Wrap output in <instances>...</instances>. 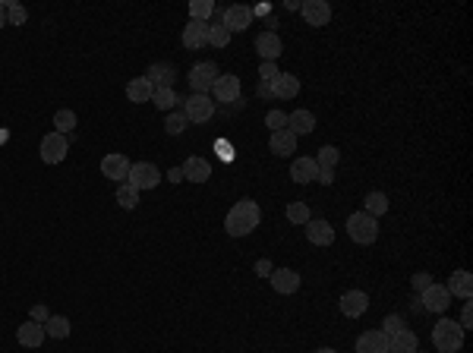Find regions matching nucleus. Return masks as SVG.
Wrapping results in <instances>:
<instances>
[{
  "label": "nucleus",
  "instance_id": "1",
  "mask_svg": "<svg viewBox=\"0 0 473 353\" xmlns=\"http://www.w3.org/2000/svg\"><path fill=\"white\" fill-rule=\"evenodd\" d=\"M259 221H262L259 202L240 199V202H234V209L227 211V218H224V230H227V236H250L253 230L259 227Z\"/></svg>",
  "mask_w": 473,
  "mask_h": 353
},
{
  "label": "nucleus",
  "instance_id": "2",
  "mask_svg": "<svg viewBox=\"0 0 473 353\" xmlns=\"http://www.w3.org/2000/svg\"><path fill=\"white\" fill-rule=\"evenodd\" d=\"M433 347L439 353H458L464 347V328L451 319H442L439 325L433 328Z\"/></svg>",
  "mask_w": 473,
  "mask_h": 353
},
{
  "label": "nucleus",
  "instance_id": "3",
  "mask_svg": "<svg viewBox=\"0 0 473 353\" xmlns=\"http://www.w3.org/2000/svg\"><path fill=\"white\" fill-rule=\"evenodd\" d=\"M347 236L354 243H360V246H373V243L379 240V221L369 218L366 211H354V215L347 218Z\"/></svg>",
  "mask_w": 473,
  "mask_h": 353
},
{
  "label": "nucleus",
  "instance_id": "4",
  "mask_svg": "<svg viewBox=\"0 0 473 353\" xmlns=\"http://www.w3.org/2000/svg\"><path fill=\"white\" fill-rule=\"evenodd\" d=\"M221 76L218 73V66L211 63V60H202V63H196L190 70V89H193V95H211V85H215V79Z\"/></svg>",
  "mask_w": 473,
  "mask_h": 353
},
{
  "label": "nucleus",
  "instance_id": "5",
  "mask_svg": "<svg viewBox=\"0 0 473 353\" xmlns=\"http://www.w3.org/2000/svg\"><path fill=\"white\" fill-rule=\"evenodd\" d=\"M126 183L136 186L139 193H142V190H155V186L161 183V170H158L151 161H136V164L130 167V176H126Z\"/></svg>",
  "mask_w": 473,
  "mask_h": 353
},
{
  "label": "nucleus",
  "instance_id": "6",
  "mask_svg": "<svg viewBox=\"0 0 473 353\" xmlns=\"http://www.w3.org/2000/svg\"><path fill=\"white\" fill-rule=\"evenodd\" d=\"M183 114L190 123H205L215 117V101H211V95H190V98H183Z\"/></svg>",
  "mask_w": 473,
  "mask_h": 353
},
{
  "label": "nucleus",
  "instance_id": "7",
  "mask_svg": "<svg viewBox=\"0 0 473 353\" xmlns=\"http://www.w3.org/2000/svg\"><path fill=\"white\" fill-rule=\"evenodd\" d=\"M211 101H221V105H234V101H240V76H234V73L218 76L215 85H211Z\"/></svg>",
  "mask_w": 473,
  "mask_h": 353
},
{
  "label": "nucleus",
  "instance_id": "8",
  "mask_svg": "<svg viewBox=\"0 0 473 353\" xmlns=\"http://www.w3.org/2000/svg\"><path fill=\"white\" fill-rule=\"evenodd\" d=\"M253 10L250 7H243V3H234V7H227L221 13V22H224V29H227L230 35H236V32H246V29L253 26Z\"/></svg>",
  "mask_w": 473,
  "mask_h": 353
},
{
  "label": "nucleus",
  "instance_id": "9",
  "mask_svg": "<svg viewBox=\"0 0 473 353\" xmlns=\"http://www.w3.org/2000/svg\"><path fill=\"white\" fill-rule=\"evenodd\" d=\"M130 167H133V161L126 155H120V151H111V155L101 158V174L107 180H114V183H123L126 176H130Z\"/></svg>",
  "mask_w": 473,
  "mask_h": 353
},
{
  "label": "nucleus",
  "instance_id": "10",
  "mask_svg": "<svg viewBox=\"0 0 473 353\" xmlns=\"http://www.w3.org/2000/svg\"><path fill=\"white\" fill-rule=\"evenodd\" d=\"M41 161L45 164H60L66 158V151H70V142H66V136H60V133H47L45 139H41Z\"/></svg>",
  "mask_w": 473,
  "mask_h": 353
},
{
  "label": "nucleus",
  "instance_id": "11",
  "mask_svg": "<svg viewBox=\"0 0 473 353\" xmlns=\"http://www.w3.org/2000/svg\"><path fill=\"white\" fill-rule=\"evenodd\" d=\"M300 13H303V20H306V26H315V29L329 26V20H331L329 0H303Z\"/></svg>",
  "mask_w": 473,
  "mask_h": 353
},
{
  "label": "nucleus",
  "instance_id": "12",
  "mask_svg": "<svg viewBox=\"0 0 473 353\" xmlns=\"http://www.w3.org/2000/svg\"><path fill=\"white\" fill-rule=\"evenodd\" d=\"M420 306L426 309V313H445L448 306H451V294H448L442 284H429L426 290L420 294Z\"/></svg>",
  "mask_w": 473,
  "mask_h": 353
},
{
  "label": "nucleus",
  "instance_id": "13",
  "mask_svg": "<svg viewBox=\"0 0 473 353\" xmlns=\"http://www.w3.org/2000/svg\"><path fill=\"white\" fill-rule=\"evenodd\" d=\"M303 227H306V240L313 246H331L335 243V227L329 221H322V218H309Z\"/></svg>",
  "mask_w": 473,
  "mask_h": 353
},
{
  "label": "nucleus",
  "instance_id": "14",
  "mask_svg": "<svg viewBox=\"0 0 473 353\" xmlns=\"http://www.w3.org/2000/svg\"><path fill=\"white\" fill-rule=\"evenodd\" d=\"M271 95H275V101H290L300 95V79L294 76V73H278V79H271Z\"/></svg>",
  "mask_w": 473,
  "mask_h": 353
},
{
  "label": "nucleus",
  "instance_id": "15",
  "mask_svg": "<svg viewBox=\"0 0 473 353\" xmlns=\"http://www.w3.org/2000/svg\"><path fill=\"white\" fill-rule=\"evenodd\" d=\"M269 281H271V287H275V294H281V296H290L300 290V275H296L294 269H275L269 275Z\"/></svg>",
  "mask_w": 473,
  "mask_h": 353
},
{
  "label": "nucleus",
  "instance_id": "16",
  "mask_svg": "<svg viewBox=\"0 0 473 353\" xmlns=\"http://www.w3.org/2000/svg\"><path fill=\"white\" fill-rule=\"evenodd\" d=\"M145 79L151 82V89H174L177 70H174V63H151L149 73H145Z\"/></svg>",
  "mask_w": 473,
  "mask_h": 353
},
{
  "label": "nucleus",
  "instance_id": "17",
  "mask_svg": "<svg viewBox=\"0 0 473 353\" xmlns=\"http://www.w3.org/2000/svg\"><path fill=\"white\" fill-rule=\"evenodd\" d=\"M45 338H47V334H45V325H41V322L29 319V322H22V325L16 328V340H20L22 347H32V350L45 344Z\"/></svg>",
  "mask_w": 473,
  "mask_h": 353
},
{
  "label": "nucleus",
  "instance_id": "18",
  "mask_svg": "<svg viewBox=\"0 0 473 353\" xmlns=\"http://www.w3.org/2000/svg\"><path fill=\"white\" fill-rule=\"evenodd\" d=\"M366 309H369V296L363 294V290H347V294H341V313L347 315V319H360Z\"/></svg>",
  "mask_w": 473,
  "mask_h": 353
},
{
  "label": "nucleus",
  "instance_id": "19",
  "mask_svg": "<svg viewBox=\"0 0 473 353\" xmlns=\"http://www.w3.org/2000/svg\"><path fill=\"white\" fill-rule=\"evenodd\" d=\"M356 353H388V334H382L379 328L363 331L356 338Z\"/></svg>",
  "mask_w": 473,
  "mask_h": 353
},
{
  "label": "nucleus",
  "instance_id": "20",
  "mask_svg": "<svg viewBox=\"0 0 473 353\" xmlns=\"http://www.w3.org/2000/svg\"><path fill=\"white\" fill-rule=\"evenodd\" d=\"M256 51H259V57H262V60L278 63V57H281V51H284L278 32H262V35H259V38H256Z\"/></svg>",
  "mask_w": 473,
  "mask_h": 353
},
{
  "label": "nucleus",
  "instance_id": "21",
  "mask_svg": "<svg viewBox=\"0 0 473 353\" xmlns=\"http://www.w3.org/2000/svg\"><path fill=\"white\" fill-rule=\"evenodd\" d=\"M445 290H448L451 296H460V300H470V296H473V278H470V271L458 269L451 278H448Z\"/></svg>",
  "mask_w": 473,
  "mask_h": 353
},
{
  "label": "nucleus",
  "instance_id": "22",
  "mask_svg": "<svg viewBox=\"0 0 473 353\" xmlns=\"http://www.w3.org/2000/svg\"><path fill=\"white\" fill-rule=\"evenodd\" d=\"M180 170H183V180H190V183H205V180L211 176V164L205 161V158H196V155L186 158V164Z\"/></svg>",
  "mask_w": 473,
  "mask_h": 353
},
{
  "label": "nucleus",
  "instance_id": "23",
  "mask_svg": "<svg viewBox=\"0 0 473 353\" xmlns=\"http://www.w3.org/2000/svg\"><path fill=\"white\" fill-rule=\"evenodd\" d=\"M315 176H319L315 158H296V161L290 164V180H294V183H313Z\"/></svg>",
  "mask_w": 473,
  "mask_h": 353
},
{
  "label": "nucleus",
  "instance_id": "24",
  "mask_svg": "<svg viewBox=\"0 0 473 353\" xmlns=\"http://www.w3.org/2000/svg\"><path fill=\"white\" fill-rule=\"evenodd\" d=\"M269 149H271V155H278V158H290L296 151V136L290 130H281V133H271V139H269Z\"/></svg>",
  "mask_w": 473,
  "mask_h": 353
},
{
  "label": "nucleus",
  "instance_id": "25",
  "mask_svg": "<svg viewBox=\"0 0 473 353\" xmlns=\"http://www.w3.org/2000/svg\"><path fill=\"white\" fill-rule=\"evenodd\" d=\"M420 350V338H416L410 328L398 331L394 338H388V353H416Z\"/></svg>",
  "mask_w": 473,
  "mask_h": 353
},
{
  "label": "nucleus",
  "instance_id": "26",
  "mask_svg": "<svg viewBox=\"0 0 473 353\" xmlns=\"http://www.w3.org/2000/svg\"><path fill=\"white\" fill-rule=\"evenodd\" d=\"M287 130L294 133V136H309V133H315V114L313 111L287 114Z\"/></svg>",
  "mask_w": 473,
  "mask_h": 353
},
{
  "label": "nucleus",
  "instance_id": "27",
  "mask_svg": "<svg viewBox=\"0 0 473 353\" xmlns=\"http://www.w3.org/2000/svg\"><path fill=\"white\" fill-rule=\"evenodd\" d=\"M205 38H209V22H186L183 26V47H190V51H199V47L205 45Z\"/></svg>",
  "mask_w": 473,
  "mask_h": 353
},
{
  "label": "nucleus",
  "instance_id": "28",
  "mask_svg": "<svg viewBox=\"0 0 473 353\" xmlns=\"http://www.w3.org/2000/svg\"><path fill=\"white\" fill-rule=\"evenodd\" d=\"M151 95H155V89H151V82L145 76H136L126 82V98L133 105H145V101H151Z\"/></svg>",
  "mask_w": 473,
  "mask_h": 353
},
{
  "label": "nucleus",
  "instance_id": "29",
  "mask_svg": "<svg viewBox=\"0 0 473 353\" xmlns=\"http://www.w3.org/2000/svg\"><path fill=\"white\" fill-rule=\"evenodd\" d=\"M151 105L158 107V111H174V107H183V98H180L174 89H155V95H151Z\"/></svg>",
  "mask_w": 473,
  "mask_h": 353
},
{
  "label": "nucleus",
  "instance_id": "30",
  "mask_svg": "<svg viewBox=\"0 0 473 353\" xmlns=\"http://www.w3.org/2000/svg\"><path fill=\"white\" fill-rule=\"evenodd\" d=\"M70 331H73V325H70V319H66V315H51V319L45 322V334H51L54 340L70 338Z\"/></svg>",
  "mask_w": 473,
  "mask_h": 353
},
{
  "label": "nucleus",
  "instance_id": "31",
  "mask_svg": "<svg viewBox=\"0 0 473 353\" xmlns=\"http://www.w3.org/2000/svg\"><path fill=\"white\" fill-rule=\"evenodd\" d=\"M363 205H366L363 211H366L369 218H375V221H379V215H385V211H388V196H385V193H369V196L363 199Z\"/></svg>",
  "mask_w": 473,
  "mask_h": 353
},
{
  "label": "nucleus",
  "instance_id": "32",
  "mask_svg": "<svg viewBox=\"0 0 473 353\" xmlns=\"http://www.w3.org/2000/svg\"><path fill=\"white\" fill-rule=\"evenodd\" d=\"M3 10H7V26H26L29 20V10L16 0H3Z\"/></svg>",
  "mask_w": 473,
  "mask_h": 353
},
{
  "label": "nucleus",
  "instance_id": "33",
  "mask_svg": "<svg viewBox=\"0 0 473 353\" xmlns=\"http://www.w3.org/2000/svg\"><path fill=\"white\" fill-rule=\"evenodd\" d=\"M205 45H211V47H227L230 45V32L224 29L221 20L209 26V38H205Z\"/></svg>",
  "mask_w": 473,
  "mask_h": 353
},
{
  "label": "nucleus",
  "instance_id": "34",
  "mask_svg": "<svg viewBox=\"0 0 473 353\" xmlns=\"http://www.w3.org/2000/svg\"><path fill=\"white\" fill-rule=\"evenodd\" d=\"M215 3L211 0H193L190 3V16H193V22H209L211 16H215Z\"/></svg>",
  "mask_w": 473,
  "mask_h": 353
},
{
  "label": "nucleus",
  "instance_id": "35",
  "mask_svg": "<svg viewBox=\"0 0 473 353\" xmlns=\"http://www.w3.org/2000/svg\"><path fill=\"white\" fill-rule=\"evenodd\" d=\"M54 126H57L54 133H60V136L73 133V130H76V111H66V107H60V111L54 114Z\"/></svg>",
  "mask_w": 473,
  "mask_h": 353
},
{
  "label": "nucleus",
  "instance_id": "36",
  "mask_svg": "<svg viewBox=\"0 0 473 353\" xmlns=\"http://www.w3.org/2000/svg\"><path fill=\"white\" fill-rule=\"evenodd\" d=\"M117 205H120V209H126V211L136 209V205H139V190H136V186L120 183L117 186Z\"/></svg>",
  "mask_w": 473,
  "mask_h": 353
},
{
  "label": "nucleus",
  "instance_id": "37",
  "mask_svg": "<svg viewBox=\"0 0 473 353\" xmlns=\"http://www.w3.org/2000/svg\"><path fill=\"white\" fill-rule=\"evenodd\" d=\"M338 158H341V151H338L335 145H322L319 155H315V164H319V170H335Z\"/></svg>",
  "mask_w": 473,
  "mask_h": 353
},
{
  "label": "nucleus",
  "instance_id": "38",
  "mask_svg": "<svg viewBox=\"0 0 473 353\" xmlns=\"http://www.w3.org/2000/svg\"><path fill=\"white\" fill-rule=\"evenodd\" d=\"M309 218H313V215H309V205L306 202H290L287 205V221L290 224H300V227H303Z\"/></svg>",
  "mask_w": 473,
  "mask_h": 353
},
{
  "label": "nucleus",
  "instance_id": "39",
  "mask_svg": "<svg viewBox=\"0 0 473 353\" xmlns=\"http://www.w3.org/2000/svg\"><path fill=\"white\" fill-rule=\"evenodd\" d=\"M186 126H190V120H186V114H183V111H174L171 117H167L165 130L171 133V136H180V133H186Z\"/></svg>",
  "mask_w": 473,
  "mask_h": 353
},
{
  "label": "nucleus",
  "instance_id": "40",
  "mask_svg": "<svg viewBox=\"0 0 473 353\" xmlns=\"http://www.w3.org/2000/svg\"><path fill=\"white\" fill-rule=\"evenodd\" d=\"M265 126H269L271 133L287 130V114H284V111H269V114H265Z\"/></svg>",
  "mask_w": 473,
  "mask_h": 353
},
{
  "label": "nucleus",
  "instance_id": "41",
  "mask_svg": "<svg viewBox=\"0 0 473 353\" xmlns=\"http://www.w3.org/2000/svg\"><path fill=\"white\" fill-rule=\"evenodd\" d=\"M379 331L388 334V338H394L398 331H404V319H401V315H385V322H382Z\"/></svg>",
  "mask_w": 473,
  "mask_h": 353
},
{
  "label": "nucleus",
  "instance_id": "42",
  "mask_svg": "<svg viewBox=\"0 0 473 353\" xmlns=\"http://www.w3.org/2000/svg\"><path fill=\"white\" fill-rule=\"evenodd\" d=\"M259 76H262V82H271V79H278V63H271V60H262V66H259Z\"/></svg>",
  "mask_w": 473,
  "mask_h": 353
},
{
  "label": "nucleus",
  "instance_id": "43",
  "mask_svg": "<svg viewBox=\"0 0 473 353\" xmlns=\"http://www.w3.org/2000/svg\"><path fill=\"white\" fill-rule=\"evenodd\" d=\"M433 284V275H426V271H420V275H414V290L416 294H423V290Z\"/></svg>",
  "mask_w": 473,
  "mask_h": 353
},
{
  "label": "nucleus",
  "instance_id": "44",
  "mask_svg": "<svg viewBox=\"0 0 473 353\" xmlns=\"http://www.w3.org/2000/svg\"><path fill=\"white\" fill-rule=\"evenodd\" d=\"M458 325L464 328V331L473 325V309H470V303H464V313H460V322H458Z\"/></svg>",
  "mask_w": 473,
  "mask_h": 353
},
{
  "label": "nucleus",
  "instance_id": "45",
  "mask_svg": "<svg viewBox=\"0 0 473 353\" xmlns=\"http://www.w3.org/2000/svg\"><path fill=\"white\" fill-rule=\"evenodd\" d=\"M47 319H51V315H47V309L41 306V303H35V306H32V322H41V325H45Z\"/></svg>",
  "mask_w": 473,
  "mask_h": 353
},
{
  "label": "nucleus",
  "instance_id": "46",
  "mask_svg": "<svg viewBox=\"0 0 473 353\" xmlns=\"http://www.w3.org/2000/svg\"><path fill=\"white\" fill-rule=\"evenodd\" d=\"M319 183H325V186H331L335 183V170H319V176H315Z\"/></svg>",
  "mask_w": 473,
  "mask_h": 353
},
{
  "label": "nucleus",
  "instance_id": "47",
  "mask_svg": "<svg viewBox=\"0 0 473 353\" xmlns=\"http://www.w3.org/2000/svg\"><path fill=\"white\" fill-rule=\"evenodd\" d=\"M256 95H259V98H275V95H271V85H269V82H259V85H256Z\"/></svg>",
  "mask_w": 473,
  "mask_h": 353
},
{
  "label": "nucleus",
  "instance_id": "48",
  "mask_svg": "<svg viewBox=\"0 0 473 353\" xmlns=\"http://www.w3.org/2000/svg\"><path fill=\"white\" fill-rule=\"evenodd\" d=\"M167 180H171V183H180V180H183V170H180V167L167 170Z\"/></svg>",
  "mask_w": 473,
  "mask_h": 353
},
{
  "label": "nucleus",
  "instance_id": "49",
  "mask_svg": "<svg viewBox=\"0 0 473 353\" xmlns=\"http://www.w3.org/2000/svg\"><path fill=\"white\" fill-rule=\"evenodd\" d=\"M256 271H259V275H271V265H269V262H259V265H256Z\"/></svg>",
  "mask_w": 473,
  "mask_h": 353
},
{
  "label": "nucleus",
  "instance_id": "50",
  "mask_svg": "<svg viewBox=\"0 0 473 353\" xmlns=\"http://www.w3.org/2000/svg\"><path fill=\"white\" fill-rule=\"evenodd\" d=\"M218 149H221V158H230V155H234V151H230V145H224V142L218 145Z\"/></svg>",
  "mask_w": 473,
  "mask_h": 353
},
{
  "label": "nucleus",
  "instance_id": "51",
  "mask_svg": "<svg viewBox=\"0 0 473 353\" xmlns=\"http://www.w3.org/2000/svg\"><path fill=\"white\" fill-rule=\"evenodd\" d=\"M7 26V10H3V3H0V29Z\"/></svg>",
  "mask_w": 473,
  "mask_h": 353
},
{
  "label": "nucleus",
  "instance_id": "52",
  "mask_svg": "<svg viewBox=\"0 0 473 353\" xmlns=\"http://www.w3.org/2000/svg\"><path fill=\"white\" fill-rule=\"evenodd\" d=\"M315 353H338V350H331V347H319Z\"/></svg>",
  "mask_w": 473,
  "mask_h": 353
}]
</instances>
